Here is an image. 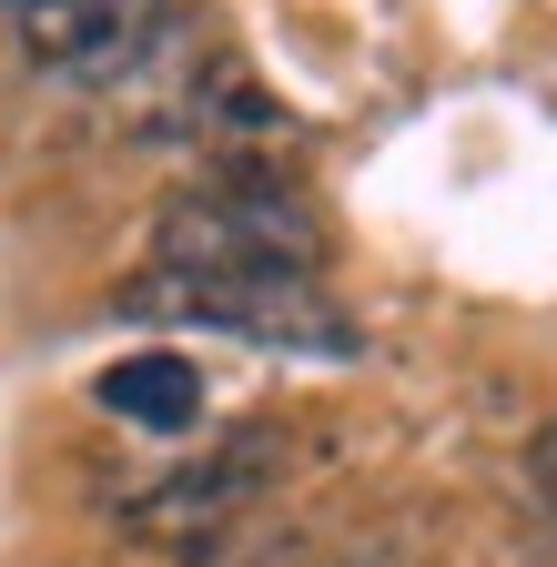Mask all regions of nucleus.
<instances>
[{"label": "nucleus", "mask_w": 557, "mask_h": 567, "mask_svg": "<svg viewBox=\"0 0 557 567\" xmlns=\"http://www.w3.org/2000/svg\"><path fill=\"white\" fill-rule=\"evenodd\" d=\"M102 405L122 425H143V436H183V425L203 415V375L183 365V354H132V365L102 375Z\"/></svg>", "instance_id": "obj_5"}, {"label": "nucleus", "mask_w": 557, "mask_h": 567, "mask_svg": "<svg viewBox=\"0 0 557 567\" xmlns=\"http://www.w3.org/2000/svg\"><path fill=\"white\" fill-rule=\"evenodd\" d=\"M153 264L163 274H314L324 264V224H314V203L295 183L234 163L214 183H193L183 203H163Z\"/></svg>", "instance_id": "obj_1"}, {"label": "nucleus", "mask_w": 557, "mask_h": 567, "mask_svg": "<svg viewBox=\"0 0 557 567\" xmlns=\"http://www.w3.org/2000/svg\"><path fill=\"white\" fill-rule=\"evenodd\" d=\"M173 21V0H11V31L41 71L72 82H112V71Z\"/></svg>", "instance_id": "obj_3"}, {"label": "nucleus", "mask_w": 557, "mask_h": 567, "mask_svg": "<svg viewBox=\"0 0 557 567\" xmlns=\"http://www.w3.org/2000/svg\"><path fill=\"white\" fill-rule=\"evenodd\" d=\"M0 21H11V0H0Z\"/></svg>", "instance_id": "obj_8"}, {"label": "nucleus", "mask_w": 557, "mask_h": 567, "mask_svg": "<svg viewBox=\"0 0 557 567\" xmlns=\"http://www.w3.org/2000/svg\"><path fill=\"white\" fill-rule=\"evenodd\" d=\"M264 476H274L264 436H234V446L193 456V466H173V476H153V486H132V496H122V517L143 527V537H203V527L244 517Z\"/></svg>", "instance_id": "obj_4"}, {"label": "nucleus", "mask_w": 557, "mask_h": 567, "mask_svg": "<svg viewBox=\"0 0 557 567\" xmlns=\"http://www.w3.org/2000/svg\"><path fill=\"white\" fill-rule=\"evenodd\" d=\"M132 315H183V324H214V334H254V344H314V354H344L355 324L324 305L314 274H143Z\"/></svg>", "instance_id": "obj_2"}, {"label": "nucleus", "mask_w": 557, "mask_h": 567, "mask_svg": "<svg viewBox=\"0 0 557 567\" xmlns=\"http://www.w3.org/2000/svg\"><path fill=\"white\" fill-rule=\"evenodd\" d=\"M527 486H537V507L557 517V415L537 425V446H527Z\"/></svg>", "instance_id": "obj_7"}, {"label": "nucleus", "mask_w": 557, "mask_h": 567, "mask_svg": "<svg viewBox=\"0 0 557 567\" xmlns=\"http://www.w3.org/2000/svg\"><path fill=\"white\" fill-rule=\"evenodd\" d=\"M193 567H314V547L285 537V527L224 517V527H203V537H193Z\"/></svg>", "instance_id": "obj_6"}]
</instances>
